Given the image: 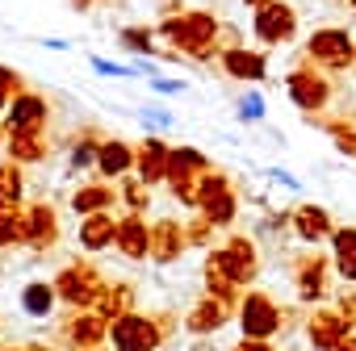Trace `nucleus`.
<instances>
[{"label":"nucleus","instance_id":"obj_1","mask_svg":"<svg viewBox=\"0 0 356 351\" xmlns=\"http://www.w3.org/2000/svg\"><path fill=\"white\" fill-rule=\"evenodd\" d=\"M109 343H113V351H159L168 343V334H163L159 318L126 314V318L109 322Z\"/></svg>","mask_w":356,"mask_h":351},{"label":"nucleus","instance_id":"obj_2","mask_svg":"<svg viewBox=\"0 0 356 351\" xmlns=\"http://www.w3.org/2000/svg\"><path fill=\"white\" fill-rule=\"evenodd\" d=\"M105 284H109V280H105L97 268H88V264H67V268L55 276V293H59V301L72 305V309H92Z\"/></svg>","mask_w":356,"mask_h":351},{"label":"nucleus","instance_id":"obj_3","mask_svg":"<svg viewBox=\"0 0 356 351\" xmlns=\"http://www.w3.org/2000/svg\"><path fill=\"white\" fill-rule=\"evenodd\" d=\"M235 318H239L243 339H264V343L285 326V314H281V305H277L268 293H248V297L239 301Z\"/></svg>","mask_w":356,"mask_h":351},{"label":"nucleus","instance_id":"obj_4","mask_svg":"<svg viewBox=\"0 0 356 351\" xmlns=\"http://www.w3.org/2000/svg\"><path fill=\"white\" fill-rule=\"evenodd\" d=\"M197 209H202V218H206L210 226H231V218H235V193H231V185H227V176H218V171H206V176H202Z\"/></svg>","mask_w":356,"mask_h":351},{"label":"nucleus","instance_id":"obj_5","mask_svg":"<svg viewBox=\"0 0 356 351\" xmlns=\"http://www.w3.org/2000/svg\"><path fill=\"white\" fill-rule=\"evenodd\" d=\"M59 339H63V347H72V351H92V347L109 343V322H105L97 309H76V314L63 322Z\"/></svg>","mask_w":356,"mask_h":351},{"label":"nucleus","instance_id":"obj_6","mask_svg":"<svg viewBox=\"0 0 356 351\" xmlns=\"http://www.w3.org/2000/svg\"><path fill=\"white\" fill-rule=\"evenodd\" d=\"M348 334H352V326L343 322V314H339L335 305L314 309V314L306 318V339H310L314 351H339V343H343Z\"/></svg>","mask_w":356,"mask_h":351},{"label":"nucleus","instance_id":"obj_7","mask_svg":"<svg viewBox=\"0 0 356 351\" xmlns=\"http://www.w3.org/2000/svg\"><path fill=\"white\" fill-rule=\"evenodd\" d=\"M231 314H235V305H227V301H218V297L206 293V297L185 314V330L197 334V339H210V334H218V330L231 322Z\"/></svg>","mask_w":356,"mask_h":351},{"label":"nucleus","instance_id":"obj_8","mask_svg":"<svg viewBox=\"0 0 356 351\" xmlns=\"http://www.w3.org/2000/svg\"><path fill=\"white\" fill-rule=\"evenodd\" d=\"M293 284H298V297L302 301H323V293H327V259L323 255H306V259H298V268H293Z\"/></svg>","mask_w":356,"mask_h":351},{"label":"nucleus","instance_id":"obj_9","mask_svg":"<svg viewBox=\"0 0 356 351\" xmlns=\"http://www.w3.org/2000/svg\"><path fill=\"white\" fill-rule=\"evenodd\" d=\"M22 218H26V243L30 247L47 251L59 239V218H55L51 205H30V209H22Z\"/></svg>","mask_w":356,"mask_h":351},{"label":"nucleus","instance_id":"obj_10","mask_svg":"<svg viewBox=\"0 0 356 351\" xmlns=\"http://www.w3.org/2000/svg\"><path fill=\"white\" fill-rule=\"evenodd\" d=\"M222 264H227V272H231L239 284H252V280H256V272H260L256 243H252V239H231V243L222 247Z\"/></svg>","mask_w":356,"mask_h":351},{"label":"nucleus","instance_id":"obj_11","mask_svg":"<svg viewBox=\"0 0 356 351\" xmlns=\"http://www.w3.org/2000/svg\"><path fill=\"white\" fill-rule=\"evenodd\" d=\"M113 247L126 255V259H147L151 255V226H143L138 214H130L126 222H118V239Z\"/></svg>","mask_w":356,"mask_h":351},{"label":"nucleus","instance_id":"obj_12","mask_svg":"<svg viewBox=\"0 0 356 351\" xmlns=\"http://www.w3.org/2000/svg\"><path fill=\"white\" fill-rule=\"evenodd\" d=\"M239 289H243V284H239V280L227 272V264H222V251H214V255L206 259V293L239 309V301H243V297H239Z\"/></svg>","mask_w":356,"mask_h":351},{"label":"nucleus","instance_id":"obj_13","mask_svg":"<svg viewBox=\"0 0 356 351\" xmlns=\"http://www.w3.org/2000/svg\"><path fill=\"white\" fill-rule=\"evenodd\" d=\"M185 247H189V239H185V230L176 226V222H159V226H151V259H159V264H176Z\"/></svg>","mask_w":356,"mask_h":351},{"label":"nucleus","instance_id":"obj_14","mask_svg":"<svg viewBox=\"0 0 356 351\" xmlns=\"http://www.w3.org/2000/svg\"><path fill=\"white\" fill-rule=\"evenodd\" d=\"M168 146L159 142V138H147L143 146H138V155H134V163H138V180L143 185H159L163 176H168Z\"/></svg>","mask_w":356,"mask_h":351},{"label":"nucleus","instance_id":"obj_15","mask_svg":"<svg viewBox=\"0 0 356 351\" xmlns=\"http://www.w3.org/2000/svg\"><path fill=\"white\" fill-rule=\"evenodd\" d=\"M47 121V101L42 96H17L9 109V130L13 134H38Z\"/></svg>","mask_w":356,"mask_h":351},{"label":"nucleus","instance_id":"obj_16","mask_svg":"<svg viewBox=\"0 0 356 351\" xmlns=\"http://www.w3.org/2000/svg\"><path fill=\"white\" fill-rule=\"evenodd\" d=\"M92 309H97L105 322H118V318L134 314V284H126V280H118V284H105Z\"/></svg>","mask_w":356,"mask_h":351},{"label":"nucleus","instance_id":"obj_17","mask_svg":"<svg viewBox=\"0 0 356 351\" xmlns=\"http://www.w3.org/2000/svg\"><path fill=\"white\" fill-rule=\"evenodd\" d=\"M289 96L298 101V109H323L327 105V80L310 76V71H293L289 76Z\"/></svg>","mask_w":356,"mask_h":351},{"label":"nucleus","instance_id":"obj_18","mask_svg":"<svg viewBox=\"0 0 356 351\" xmlns=\"http://www.w3.org/2000/svg\"><path fill=\"white\" fill-rule=\"evenodd\" d=\"M113 239H118V222L109 214H88L80 222V247L84 251H105V247H113Z\"/></svg>","mask_w":356,"mask_h":351},{"label":"nucleus","instance_id":"obj_19","mask_svg":"<svg viewBox=\"0 0 356 351\" xmlns=\"http://www.w3.org/2000/svg\"><path fill=\"white\" fill-rule=\"evenodd\" d=\"M293 230L302 243H323L331 234V218L318 205H302V209H293Z\"/></svg>","mask_w":356,"mask_h":351},{"label":"nucleus","instance_id":"obj_20","mask_svg":"<svg viewBox=\"0 0 356 351\" xmlns=\"http://www.w3.org/2000/svg\"><path fill=\"white\" fill-rule=\"evenodd\" d=\"M331 259H335V272L348 284H356V230L352 226H343V230L331 234Z\"/></svg>","mask_w":356,"mask_h":351},{"label":"nucleus","instance_id":"obj_21","mask_svg":"<svg viewBox=\"0 0 356 351\" xmlns=\"http://www.w3.org/2000/svg\"><path fill=\"white\" fill-rule=\"evenodd\" d=\"M310 51H314V59H323L327 67H348V63H352V46H348V38H343L339 30H331V34H314Z\"/></svg>","mask_w":356,"mask_h":351},{"label":"nucleus","instance_id":"obj_22","mask_svg":"<svg viewBox=\"0 0 356 351\" xmlns=\"http://www.w3.org/2000/svg\"><path fill=\"white\" fill-rule=\"evenodd\" d=\"M210 30H214V26H210L206 17H185V22H172L163 34H168L176 46H185V51H202V42L210 38Z\"/></svg>","mask_w":356,"mask_h":351},{"label":"nucleus","instance_id":"obj_23","mask_svg":"<svg viewBox=\"0 0 356 351\" xmlns=\"http://www.w3.org/2000/svg\"><path fill=\"white\" fill-rule=\"evenodd\" d=\"M289 30H293V13H289V9H281V5L260 9V17H256V34H260L264 42H281V38H289Z\"/></svg>","mask_w":356,"mask_h":351},{"label":"nucleus","instance_id":"obj_24","mask_svg":"<svg viewBox=\"0 0 356 351\" xmlns=\"http://www.w3.org/2000/svg\"><path fill=\"white\" fill-rule=\"evenodd\" d=\"M55 301H59V293H55V284H47V280H30V284L22 289V309H26L30 318H51Z\"/></svg>","mask_w":356,"mask_h":351},{"label":"nucleus","instance_id":"obj_25","mask_svg":"<svg viewBox=\"0 0 356 351\" xmlns=\"http://www.w3.org/2000/svg\"><path fill=\"white\" fill-rule=\"evenodd\" d=\"M202 171H206L202 151L181 146V151H172V155H168V176H163V180H168V185H176V180H189V176H202Z\"/></svg>","mask_w":356,"mask_h":351},{"label":"nucleus","instance_id":"obj_26","mask_svg":"<svg viewBox=\"0 0 356 351\" xmlns=\"http://www.w3.org/2000/svg\"><path fill=\"white\" fill-rule=\"evenodd\" d=\"M130 163H134L130 142H101V155H97L101 176H122V171H130Z\"/></svg>","mask_w":356,"mask_h":351},{"label":"nucleus","instance_id":"obj_27","mask_svg":"<svg viewBox=\"0 0 356 351\" xmlns=\"http://www.w3.org/2000/svg\"><path fill=\"white\" fill-rule=\"evenodd\" d=\"M109 205H113V189H105V185H84V189L72 197V209L84 214V218H88V214H105Z\"/></svg>","mask_w":356,"mask_h":351},{"label":"nucleus","instance_id":"obj_28","mask_svg":"<svg viewBox=\"0 0 356 351\" xmlns=\"http://www.w3.org/2000/svg\"><path fill=\"white\" fill-rule=\"evenodd\" d=\"M26 243V218L17 205H0V247H17Z\"/></svg>","mask_w":356,"mask_h":351},{"label":"nucleus","instance_id":"obj_29","mask_svg":"<svg viewBox=\"0 0 356 351\" xmlns=\"http://www.w3.org/2000/svg\"><path fill=\"white\" fill-rule=\"evenodd\" d=\"M227 71L231 76H243V80H260L264 76V59L260 55H248V51H227Z\"/></svg>","mask_w":356,"mask_h":351},{"label":"nucleus","instance_id":"obj_30","mask_svg":"<svg viewBox=\"0 0 356 351\" xmlns=\"http://www.w3.org/2000/svg\"><path fill=\"white\" fill-rule=\"evenodd\" d=\"M22 171H17V163H5L0 167V205H17L22 201Z\"/></svg>","mask_w":356,"mask_h":351},{"label":"nucleus","instance_id":"obj_31","mask_svg":"<svg viewBox=\"0 0 356 351\" xmlns=\"http://www.w3.org/2000/svg\"><path fill=\"white\" fill-rule=\"evenodd\" d=\"M9 151H13V159H30V163H38L42 155H47V146L38 142V134H13V142H9Z\"/></svg>","mask_w":356,"mask_h":351},{"label":"nucleus","instance_id":"obj_32","mask_svg":"<svg viewBox=\"0 0 356 351\" xmlns=\"http://www.w3.org/2000/svg\"><path fill=\"white\" fill-rule=\"evenodd\" d=\"M331 138H335V146L343 155H356V130L352 126H331Z\"/></svg>","mask_w":356,"mask_h":351},{"label":"nucleus","instance_id":"obj_33","mask_svg":"<svg viewBox=\"0 0 356 351\" xmlns=\"http://www.w3.org/2000/svg\"><path fill=\"white\" fill-rule=\"evenodd\" d=\"M126 205H130L134 214H138V209L147 205V185H143V180H134V185H126Z\"/></svg>","mask_w":356,"mask_h":351},{"label":"nucleus","instance_id":"obj_34","mask_svg":"<svg viewBox=\"0 0 356 351\" xmlns=\"http://www.w3.org/2000/svg\"><path fill=\"white\" fill-rule=\"evenodd\" d=\"M335 309L343 314V322H348V326H356V293H343V297H335Z\"/></svg>","mask_w":356,"mask_h":351},{"label":"nucleus","instance_id":"obj_35","mask_svg":"<svg viewBox=\"0 0 356 351\" xmlns=\"http://www.w3.org/2000/svg\"><path fill=\"white\" fill-rule=\"evenodd\" d=\"M210 230H214V226L202 218V222H189V226H185V239H189V243H206V239H210Z\"/></svg>","mask_w":356,"mask_h":351},{"label":"nucleus","instance_id":"obj_36","mask_svg":"<svg viewBox=\"0 0 356 351\" xmlns=\"http://www.w3.org/2000/svg\"><path fill=\"white\" fill-rule=\"evenodd\" d=\"M260 113H264V101H260V96H248V101H243V109H239V117H243V121H256Z\"/></svg>","mask_w":356,"mask_h":351},{"label":"nucleus","instance_id":"obj_37","mask_svg":"<svg viewBox=\"0 0 356 351\" xmlns=\"http://www.w3.org/2000/svg\"><path fill=\"white\" fill-rule=\"evenodd\" d=\"M122 42H126V46H134V51H147V46H151L143 30H126V34H122Z\"/></svg>","mask_w":356,"mask_h":351},{"label":"nucleus","instance_id":"obj_38","mask_svg":"<svg viewBox=\"0 0 356 351\" xmlns=\"http://www.w3.org/2000/svg\"><path fill=\"white\" fill-rule=\"evenodd\" d=\"M231 351H273V343H264V339H239Z\"/></svg>","mask_w":356,"mask_h":351},{"label":"nucleus","instance_id":"obj_39","mask_svg":"<svg viewBox=\"0 0 356 351\" xmlns=\"http://www.w3.org/2000/svg\"><path fill=\"white\" fill-rule=\"evenodd\" d=\"M143 121H147V126H172L168 113H143Z\"/></svg>","mask_w":356,"mask_h":351},{"label":"nucleus","instance_id":"obj_40","mask_svg":"<svg viewBox=\"0 0 356 351\" xmlns=\"http://www.w3.org/2000/svg\"><path fill=\"white\" fill-rule=\"evenodd\" d=\"M9 84H13V76L0 67V109H5V88H9Z\"/></svg>","mask_w":356,"mask_h":351},{"label":"nucleus","instance_id":"obj_41","mask_svg":"<svg viewBox=\"0 0 356 351\" xmlns=\"http://www.w3.org/2000/svg\"><path fill=\"white\" fill-rule=\"evenodd\" d=\"M189 351H218V347H214V343H210V339H197V343H193V347H189Z\"/></svg>","mask_w":356,"mask_h":351},{"label":"nucleus","instance_id":"obj_42","mask_svg":"<svg viewBox=\"0 0 356 351\" xmlns=\"http://www.w3.org/2000/svg\"><path fill=\"white\" fill-rule=\"evenodd\" d=\"M22 351H55V347H51V343H26Z\"/></svg>","mask_w":356,"mask_h":351},{"label":"nucleus","instance_id":"obj_43","mask_svg":"<svg viewBox=\"0 0 356 351\" xmlns=\"http://www.w3.org/2000/svg\"><path fill=\"white\" fill-rule=\"evenodd\" d=\"M339 351H356V334H348V339L339 343Z\"/></svg>","mask_w":356,"mask_h":351},{"label":"nucleus","instance_id":"obj_44","mask_svg":"<svg viewBox=\"0 0 356 351\" xmlns=\"http://www.w3.org/2000/svg\"><path fill=\"white\" fill-rule=\"evenodd\" d=\"M0 351H22V347H0Z\"/></svg>","mask_w":356,"mask_h":351},{"label":"nucleus","instance_id":"obj_45","mask_svg":"<svg viewBox=\"0 0 356 351\" xmlns=\"http://www.w3.org/2000/svg\"><path fill=\"white\" fill-rule=\"evenodd\" d=\"M92 351H109V347H92Z\"/></svg>","mask_w":356,"mask_h":351},{"label":"nucleus","instance_id":"obj_46","mask_svg":"<svg viewBox=\"0 0 356 351\" xmlns=\"http://www.w3.org/2000/svg\"><path fill=\"white\" fill-rule=\"evenodd\" d=\"M252 5H260V0H252Z\"/></svg>","mask_w":356,"mask_h":351}]
</instances>
